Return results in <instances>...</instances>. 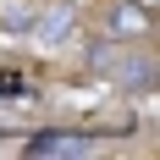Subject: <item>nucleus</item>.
Returning <instances> with one entry per match:
<instances>
[{
	"mask_svg": "<svg viewBox=\"0 0 160 160\" xmlns=\"http://www.w3.org/2000/svg\"><path fill=\"white\" fill-rule=\"evenodd\" d=\"M105 28H111L116 39H122V33L132 39V33H144V28H149V11H144V6H132V0H122V6H111Z\"/></svg>",
	"mask_w": 160,
	"mask_h": 160,
	"instance_id": "1",
	"label": "nucleus"
},
{
	"mask_svg": "<svg viewBox=\"0 0 160 160\" xmlns=\"http://www.w3.org/2000/svg\"><path fill=\"white\" fill-rule=\"evenodd\" d=\"M28 155H83V138H72V132H33Z\"/></svg>",
	"mask_w": 160,
	"mask_h": 160,
	"instance_id": "2",
	"label": "nucleus"
},
{
	"mask_svg": "<svg viewBox=\"0 0 160 160\" xmlns=\"http://www.w3.org/2000/svg\"><path fill=\"white\" fill-rule=\"evenodd\" d=\"M61 33H66V11H55V17H50V28H44V39H61Z\"/></svg>",
	"mask_w": 160,
	"mask_h": 160,
	"instance_id": "3",
	"label": "nucleus"
}]
</instances>
